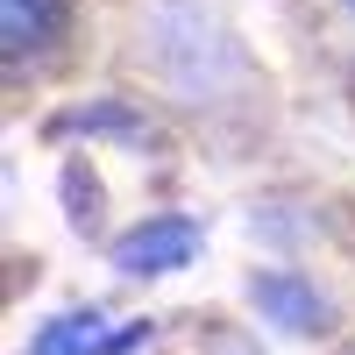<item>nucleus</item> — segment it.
I'll return each instance as SVG.
<instances>
[{"mask_svg":"<svg viewBox=\"0 0 355 355\" xmlns=\"http://www.w3.org/2000/svg\"><path fill=\"white\" fill-rule=\"evenodd\" d=\"M192 256H199V220L192 214H157V220H142L114 242V270L121 277H171Z\"/></svg>","mask_w":355,"mask_h":355,"instance_id":"1","label":"nucleus"},{"mask_svg":"<svg viewBox=\"0 0 355 355\" xmlns=\"http://www.w3.org/2000/svg\"><path fill=\"white\" fill-rule=\"evenodd\" d=\"M142 341H150V320H107L93 306H78V313H57L28 355H128Z\"/></svg>","mask_w":355,"mask_h":355,"instance_id":"2","label":"nucleus"},{"mask_svg":"<svg viewBox=\"0 0 355 355\" xmlns=\"http://www.w3.org/2000/svg\"><path fill=\"white\" fill-rule=\"evenodd\" d=\"M249 299H256V313L270 320L277 334H327V327H334L327 299H320L306 277H291V270H263V277L249 284Z\"/></svg>","mask_w":355,"mask_h":355,"instance_id":"3","label":"nucleus"},{"mask_svg":"<svg viewBox=\"0 0 355 355\" xmlns=\"http://www.w3.org/2000/svg\"><path fill=\"white\" fill-rule=\"evenodd\" d=\"M57 28H64V0H0V50L15 71H28V57L57 43Z\"/></svg>","mask_w":355,"mask_h":355,"instance_id":"4","label":"nucleus"},{"mask_svg":"<svg viewBox=\"0 0 355 355\" xmlns=\"http://www.w3.org/2000/svg\"><path fill=\"white\" fill-rule=\"evenodd\" d=\"M348 8H355V0H348Z\"/></svg>","mask_w":355,"mask_h":355,"instance_id":"5","label":"nucleus"}]
</instances>
